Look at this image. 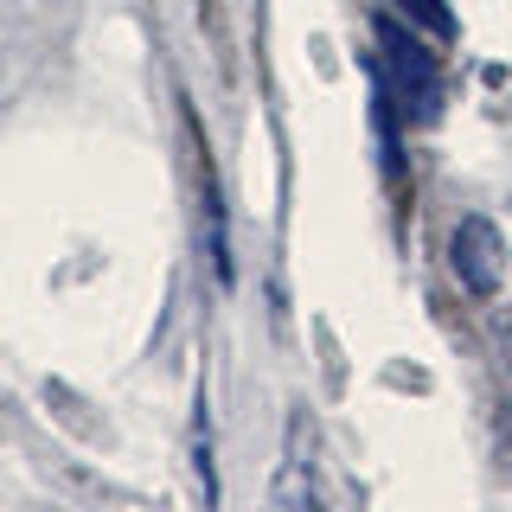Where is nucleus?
Instances as JSON below:
<instances>
[{"label": "nucleus", "mask_w": 512, "mask_h": 512, "mask_svg": "<svg viewBox=\"0 0 512 512\" xmlns=\"http://www.w3.org/2000/svg\"><path fill=\"white\" fill-rule=\"evenodd\" d=\"M378 64H384L378 84L391 90V103L404 109V116L429 122L442 109V64H436V52H429L423 39H416V26L384 13L378 20Z\"/></svg>", "instance_id": "1"}, {"label": "nucleus", "mask_w": 512, "mask_h": 512, "mask_svg": "<svg viewBox=\"0 0 512 512\" xmlns=\"http://www.w3.org/2000/svg\"><path fill=\"white\" fill-rule=\"evenodd\" d=\"M448 269H455V282L468 288V295H500L506 282V237L493 218H461L455 237H448Z\"/></svg>", "instance_id": "2"}, {"label": "nucleus", "mask_w": 512, "mask_h": 512, "mask_svg": "<svg viewBox=\"0 0 512 512\" xmlns=\"http://www.w3.org/2000/svg\"><path fill=\"white\" fill-rule=\"evenodd\" d=\"M397 13L416 26V32H436V39H448L455 32V13H448V0H391Z\"/></svg>", "instance_id": "3"}]
</instances>
